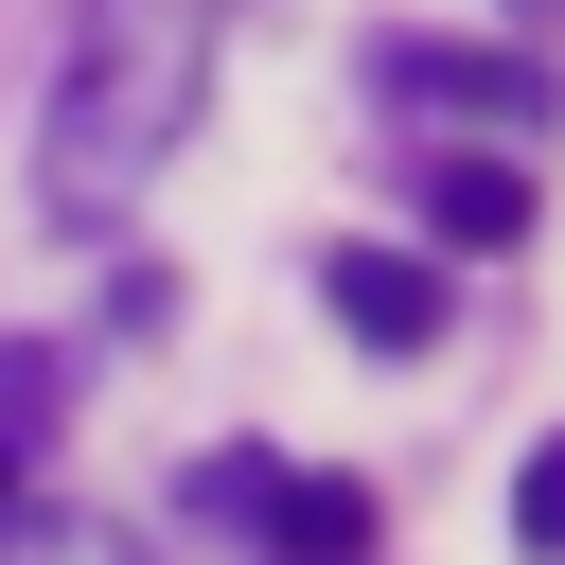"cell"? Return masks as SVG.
<instances>
[{
  "label": "cell",
  "instance_id": "obj_1",
  "mask_svg": "<svg viewBox=\"0 0 565 565\" xmlns=\"http://www.w3.org/2000/svg\"><path fill=\"white\" fill-rule=\"evenodd\" d=\"M194 106H212V0H88L53 53V106H35V212L53 230L141 212L159 159L194 141Z\"/></svg>",
  "mask_w": 565,
  "mask_h": 565
},
{
  "label": "cell",
  "instance_id": "obj_3",
  "mask_svg": "<svg viewBox=\"0 0 565 565\" xmlns=\"http://www.w3.org/2000/svg\"><path fill=\"white\" fill-rule=\"evenodd\" d=\"M265 565H371V494L353 477H282L265 494Z\"/></svg>",
  "mask_w": 565,
  "mask_h": 565
},
{
  "label": "cell",
  "instance_id": "obj_7",
  "mask_svg": "<svg viewBox=\"0 0 565 565\" xmlns=\"http://www.w3.org/2000/svg\"><path fill=\"white\" fill-rule=\"evenodd\" d=\"M265 494H282V459H247V441H230V459H194V512H230V530H265Z\"/></svg>",
  "mask_w": 565,
  "mask_h": 565
},
{
  "label": "cell",
  "instance_id": "obj_5",
  "mask_svg": "<svg viewBox=\"0 0 565 565\" xmlns=\"http://www.w3.org/2000/svg\"><path fill=\"white\" fill-rule=\"evenodd\" d=\"M441 230H459V247H512V230H530V177H512V159H441Z\"/></svg>",
  "mask_w": 565,
  "mask_h": 565
},
{
  "label": "cell",
  "instance_id": "obj_4",
  "mask_svg": "<svg viewBox=\"0 0 565 565\" xmlns=\"http://www.w3.org/2000/svg\"><path fill=\"white\" fill-rule=\"evenodd\" d=\"M388 88H406V106H494V124H547V88H530V71H494V53H388Z\"/></svg>",
  "mask_w": 565,
  "mask_h": 565
},
{
  "label": "cell",
  "instance_id": "obj_8",
  "mask_svg": "<svg viewBox=\"0 0 565 565\" xmlns=\"http://www.w3.org/2000/svg\"><path fill=\"white\" fill-rule=\"evenodd\" d=\"M512 547H530V565H565V441L512 477Z\"/></svg>",
  "mask_w": 565,
  "mask_h": 565
},
{
  "label": "cell",
  "instance_id": "obj_6",
  "mask_svg": "<svg viewBox=\"0 0 565 565\" xmlns=\"http://www.w3.org/2000/svg\"><path fill=\"white\" fill-rule=\"evenodd\" d=\"M0 565H124V530H88V512H0Z\"/></svg>",
  "mask_w": 565,
  "mask_h": 565
},
{
  "label": "cell",
  "instance_id": "obj_9",
  "mask_svg": "<svg viewBox=\"0 0 565 565\" xmlns=\"http://www.w3.org/2000/svg\"><path fill=\"white\" fill-rule=\"evenodd\" d=\"M0 512H18V441H0Z\"/></svg>",
  "mask_w": 565,
  "mask_h": 565
},
{
  "label": "cell",
  "instance_id": "obj_2",
  "mask_svg": "<svg viewBox=\"0 0 565 565\" xmlns=\"http://www.w3.org/2000/svg\"><path fill=\"white\" fill-rule=\"evenodd\" d=\"M318 300H335V335H371V353H424V335H441V265H424V247H335Z\"/></svg>",
  "mask_w": 565,
  "mask_h": 565
}]
</instances>
